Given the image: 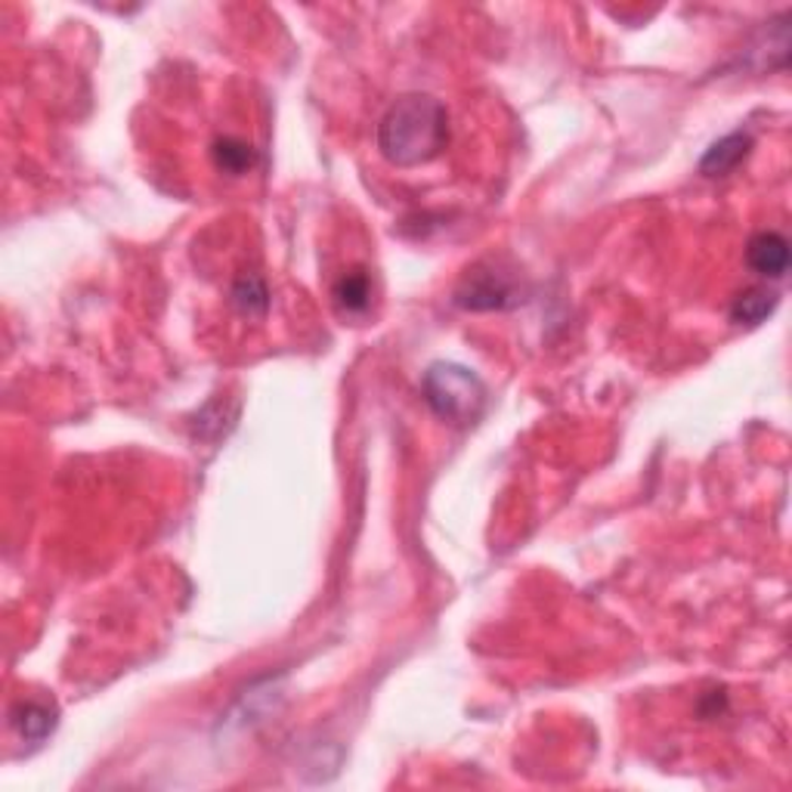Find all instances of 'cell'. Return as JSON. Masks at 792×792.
<instances>
[{"label":"cell","instance_id":"6da1fadb","mask_svg":"<svg viewBox=\"0 0 792 792\" xmlns=\"http://www.w3.org/2000/svg\"><path fill=\"white\" fill-rule=\"evenodd\" d=\"M449 143V115L434 96H400L378 125V149L397 167H418L434 162Z\"/></svg>","mask_w":792,"mask_h":792},{"label":"cell","instance_id":"7a4b0ae2","mask_svg":"<svg viewBox=\"0 0 792 792\" xmlns=\"http://www.w3.org/2000/svg\"><path fill=\"white\" fill-rule=\"evenodd\" d=\"M424 400L440 415L442 422L464 424L477 422L486 405V388L474 371L456 363H437L424 375Z\"/></svg>","mask_w":792,"mask_h":792},{"label":"cell","instance_id":"3957f363","mask_svg":"<svg viewBox=\"0 0 792 792\" xmlns=\"http://www.w3.org/2000/svg\"><path fill=\"white\" fill-rule=\"evenodd\" d=\"M456 300L464 310H505L523 297H517L515 285L496 270H477L464 279V285L456 292Z\"/></svg>","mask_w":792,"mask_h":792},{"label":"cell","instance_id":"277c9868","mask_svg":"<svg viewBox=\"0 0 792 792\" xmlns=\"http://www.w3.org/2000/svg\"><path fill=\"white\" fill-rule=\"evenodd\" d=\"M749 270L765 279H783L790 273V241L780 233H758L746 245Z\"/></svg>","mask_w":792,"mask_h":792},{"label":"cell","instance_id":"5b68a950","mask_svg":"<svg viewBox=\"0 0 792 792\" xmlns=\"http://www.w3.org/2000/svg\"><path fill=\"white\" fill-rule=\"evenodd\" d=\"M749 149H753V137L749 133H728L724 140L712 143L709 152L702 155L700 170L706 177H724L749 155Z\"/></svg>","mask_w":792,"mask_h":792},{"label":"cell","instance_id":"8992f818","mask_svg":"<svg viewBox=\"0 0 792 792\" xmlns=\"http://www.w3.org/2000/svg\"><path fill=\"white\" fill-rule=\"evenodd\" d=\"M10 724L19 731V737L25 743H44L54 734L56 728V709L44 706V702H19L10 712Z\"/></svg>","mask_w":792,"mask_h":792},{"label":"cell","instance_id":"52a82bcc","mask_svg":"<svg viewBox=\"0 0 792 792\" xmlns=\"http://www.w3.org/2000/svg\"><path fill=\"white\" fill-rule=\"evenodd\" d=\"M214 165L221 167L223 174L241 177L258 165V149L245 143V140H236V137H223L214 143Z\"/></svg>","mask_w":792,"mask_h":792},{"label":"cell","instance_id":"ba28073f","mask_svg":"<svg viewBox=\"0 0 792 792\" xmlns=\"http://www.w3.org/2000/svg\"><path fill=\"white\" fill-rule=\"evenodd\" d=\"M777 304H780V297L775 292H768V288H749V292H743L734 300L731 319L740 322V326H761L768 316L775 314Z\"/></svg>","mask_w":792,"mask_h":792},{"label":"cell","instance_id":"9c48e42d","mask_svg":"<svg viewBox=\"0 0 792 792\" xmlns=\"http://www.w3.org/2000/svg\"><path fill=\"white\" fill-rule=\"evenodd\" d=\"M371 300V279L363 270L344 273L334 285V304L341 307V314H363L369 310Z\"/></svg>","mask_w":792,"mask_h":792},{"label":"cell","instance_id":"30bf717a","mask_svg":"<svg viewBox=\"0 0 792 792\" xmlns=\"http://www.w3.org/2000/svg\"><path fill=\"white\" fill-rule=\"evenodd\" d=\"M233 304L239 307L245 316H263L270 307V292L267 282L260 276H241L233 285Z\"/></svg>","mask_w":792,"mask_h":792}]
</instances>
